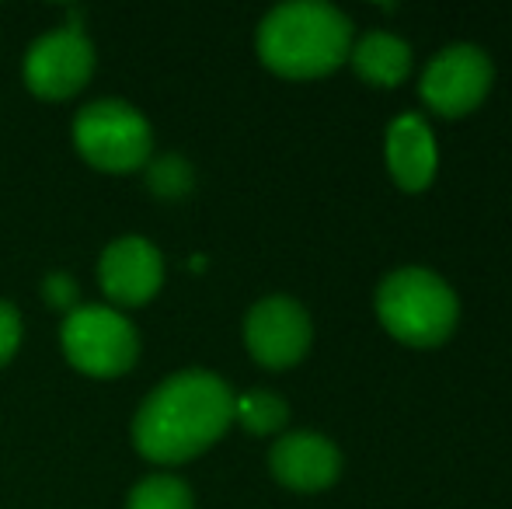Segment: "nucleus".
I'll use <instances>...</instances> for the list:
<instances>
[{
  "label": "nucleus",
  "mask_w": 512,
  "mask_h": 509,
  "mask_svg": "<svg viewBox=\"0 0 512 509\" xmlns=\"http://www.w3.org/2000/svg\"><path fill=\"white\" fill-rule=\"evenodd\" d=\"M349 60L363 81L377 88H398L411 70V46L391 32H366L352 46Z\"/></svg>",
  "instance_id": "12"
},
{
  "label": "nucleus",
  "mask_w": 512,
  "mask_h": 509,
  "mask_svg": "<svg viewBox=\"0 0 512 509\" xmlns=\"http://www.w3.org/2000/svg\"><path fill=\"white\" fill-rule=\"evenodd\" d=\"M377 318L398 342L415 349L443 346L460 318L457 293L429 269H398L377 290Z\"/></svg>",
  "instance_id": "3"
},
{
  "label": "nucleus",
  "mask_w": 512,
  "mask_h": 509,
  "mask_svg": "<svg viewBox=\"0 0 512 509\" xmlns=\"http://www.w3.org/2000/svg\"><path fill=\"white\" fill-rule=\"evenodd\" d=\"M352 53V21L321 0H293L265 14L258 56L279 77L314 81L335 74Z\"/></svg>",
  "instance_id": "2"
},
{
  "label": "nucleus",
  "mask_w": 512,
  "mask_h": 509,
  "mask_svg": "<svg viewBox=\"0 0 512 509\" xmlns=\"http://www.w3.org/2000/svg\"><path fill=\"white\" fill-rule=\"evenodd\" d=\"M492 81L495 67L485 49L471 46V42H457V46H446L443 53L432 56L418 91H422V102L436 116L460 119L485 102L488 91H492Z\"/></svg>",
  "instance_id": "6"
},
{
  "label": "nucleus",
  "mask_w": 512,
  "mask_h": 509,
  "mask_svg": "<svg viewBox=\"0 0 512 509\" xmlns=\"http://www.w3.org/2000/svg\"><path fill=\"white\" fill-rule=\"evenodd\" d=\"M234 422V391L206 370L168 377L140 405L133 440L157 464H182L213 447Z\"/></svg>",
  "instance_id": "1"
},
{
  "label": "nucleus",
  "mask_w": 512,
  "mask_h": 509,
  "mask_svg": "<svg viewBox=\"0 0 512 509\" xmlns=\"http://www.w3.org/2000/svg\"><path fill=\"white\" fill-rule=\"evenodd\" d=\"M98 276H102V290L108 293V300L122 307H140L161 290L164 258L150 241L122 238L105 248Z\"/></svg>",
  "instance_id": "9"
},
{
  "label": "nucleus",
  "mask_w": 512,
  "mask_h": 509,
  "mask_svg": "<svg viewBox=\"0 0 512 509\" xmlns=\"http://www.w3.org/2000/svg\"><path fill=\"white\" fill-rule=\"evenodd\" d=\"M269 468L286 489L321 492L342 471V454L321 433H290L272 447Z\"/></svg>",
  "instance_id": "10"
},
{
  "label": "nucleus",
  "mask_w": 512,
  "mask_h": 509,
  "mask_svg": "<svg viewBox=\"0 0 512 509\" xmlns=\"http://www.w3.org/2000/svg\"><path fill=\"white\" fill-rule=\"evenodd\" d=\"M63 353L88 377H119L136 363L140 339L115 307H74L63 321Z\"/></svg>",
  "instance_id": "5"
},
{
  "label": "nucleus",
  "mask_w": 512,
  "mask_h": 509,
  "mask_svg": "<svg viewBox=\"0 0 512 509\" xmlns=\"http://www.w3.org/2000/svg\"><path fill=\"white\" fill-rule=\"evenodd\" d=\"M74 143L91 168L126 175L147 164L154 140H150V123L133 105L102 98L81 109L74 123Z\"/></svg>",
  "instance_id": "4"
},
{
  "label": "nucleus",
  "mask_w": 512,
  "mask_h": 509,
  "mask_svg": "<svg viewBox=\"0 0 512 509\" xmlns=\"http://www.w3.org/2000/svg\"><path fill=\"white\" fill-rule=\"evenodd\" d=\"M234 419L241 422L248 433L269 436L286 426L290 408H286V401L272 391H244L241 398L234 394Z\"/></svg>",
  "instance_id": "13"
},
{
  "label": "nucleus",
  "mask_w": 512,
  "mask_h": 509,
  "mask_svg": "<svg viewBox=\"0 0 512 509\" xmlns=\"http://www.w3.org/2000/svg\"><path fill=\"white\" fill-rule=\"evenodd\" d=\"M21 342V314L14 311V304L0 300V367L14 356Z\"/></svg>",
  "instance_id": "16"
},
{
  "label": "nucleus",
  "mask_w": 512,
  "mask_h": 509,
  "mask_svg": "<svg viewBox=\"0 0 512 509\" xmlns=\"http://www.w3.org/2000/svg\"><path fill=\"white\" fill-rule=\"evenodd\" d=\"M439 150L422 116H398L387 129V168L405 192H422L436 178Z\"/></svg>",
  "instance_id": "11"
},
{
  "label": "nucleus",
  "mask_w": 512,
  "mask_h": 509,
  "mask_svg": "<svg viewBox=\"0 0 512 509\" xmlns=\"http://www.w3.org/2000/svg\"><path fill=\"white\" fill-rule=\"evenodd\" d=\"M310 318L293 297H265L248 311L244 321V342L248 353L262 367L286 370L300 363L310 349Z\"/></svg>",
  "instance_id": "8"
},
{
  "label": "nucleus",
  "mask_w": 512,
  "mask_h": 509,
  "mask_svg": "<svg viewBox=\"0 0 512 509\" xmlns=\"http://www.w3.org/2000/svg\"><path fill=\"white\" fill-rule=\"evenodd\" d=\"M95 74V46L81 28H56L42 35L25 56V84L39 98L60 102L84 88Z\"/></svg>",
  "instance_id": "7"
},
{
  "label": "nucleus",
  "mask_w": 512,
  "mask_h": 509,
  "mask_svg": "<svg viewBox=\"0 0 512 509\" xmlns=\"http://www.w3.org/2000/svg\"><path fill=\"white\" fill-rule=\"evenodd\" d=\"M42 293H46L49 307H56V311H74L77 307V283L67 272H53L46 279V286H42Z\"/></svg>",
  "instance_id": "17"
},
{
  "label": "nucleus",
  "mask_w": 512,
  "mask_h": 509,
  "mask_svg": "<svg viewBox=\"0 0 512 509\" xmlns=\"http://www.w3.org/2000/svg\"><path fill=\"white\" fill-rule=\"evenodd\" d=\"M126 509H192V492L182 478L154 475L129 492Z\"/></svg>",
  "instance_id": "14"
},
{
  "label": "nucleus",
  "mask_w": 512,
  "mask_h": 509,
  "mask_svg": "<svg viewBox=\"0 0 512 509\" xmlns=\"http://www.w3.org/2000/svg\"><path fill=\"white\" fill-rule=\"evenodd\" d=\"M147 185L161 199H182L192 189V164L178 154L157 157L147 168Z\"/></svg>",
  "instance_id": "15"
}]
</instances>
